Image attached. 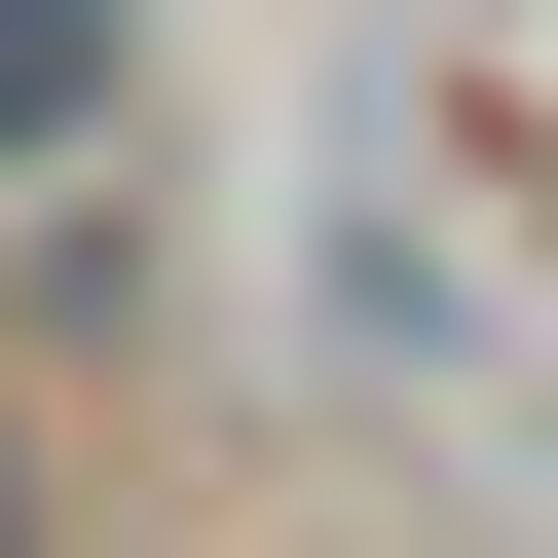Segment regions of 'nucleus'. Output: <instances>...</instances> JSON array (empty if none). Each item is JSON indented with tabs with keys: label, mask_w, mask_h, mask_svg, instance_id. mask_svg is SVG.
<instances>
[{
	"label": "nucleus",
	"mask_w": 558,
	"mask_h": 558,
	"mask_svg": "<svg viewBox=\"0 0 558 558\" xmlns=\"http://www.w3.org/2000/svg\"><path fill=\"white\" fill-rule=\"evenodd\" d=\"M112 112V0H0V149H75Z\"/></svg>",
	"instance_id": "f257e3e1"
},
{
	"label": "nucleus",
	"mask_w": 558,
	"mask_h": 558,
	"mask_svg": "<svg viewBox=\"0 0 558 558\" xmlns=\"http://www.w3.org/2000/svg\"><path fill=\"white\" fill-rule=\"evenodd\" d=\"M0 558H38V447H0Z\"/></svg>",
	"instance_id": "f03ea898"
}]
</instances>
